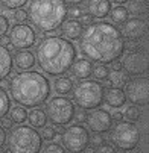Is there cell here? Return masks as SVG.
Instances as JSON below:
<instances>
[{"mask_svg":"<svg viewBox=\"0 0 149 153\" xmlns=\"http://www.w3.org/2000/svg\"><path fill=\"white\" fill-rule=\"evenodd\" d=\"M5 144H6V130L0 126V150H2Z\"/></svg>","mask_w":149,"mask_h":153,"instance_id":"60d3db41","label":"cell"},{"mask_svg":"<svg viewBox=\"0 0 149 153\" xmlns=\"http://www.w3.org/2000/svg\"><path fill=\"white\" fill-rule=\"evenodd\" d=\"M69 6L64 0H32L28 15L31 23L41 33L55 32L67 20Z\"/></svg>","mask_w":149,"mask_h":153,"instance_id":"277c9868","label":"cell"},{"mask_svg":"<svg viewBox=\"0 0 149 153\" xmlns=\"http://www.w3.org/2000/svg\"><path fill=\"white\" fill-rule=\"evenodd\" d=\"M125 96L126 100H130L136 106H145L149 97V82L145 76L134 77L128 80L125 85Z\"/></svg>","mask_w":149,"mask_h":153,"instance_id":"8fae6325","label":"cell"},{"mask_svg":"<svg viewBox=\"0 0 149 153\" xmlns=\"http://www.w3.org/2000/svg\"><path fill=\"white\" fill-rule=\"evenodd\" d=\"M0 44L2 46H5V47H8V46H11L9 44V38L5 35V36H0Z\"/></svg>","mask_w":149,"mask_h":153,"instance_id":"ee69618b","label":"cell"},{"mask_svg":"<svg viewBox=\"0 0 149 153\" xmlns=\"http://www.w3.org/2000/svg\"><path fill=\"white\" fill-rule=\"evenodd\" d=\"M79 20H81L79 23H81L82 26H84V25H85V26H88V25H91V23H93V21H91V20H93V18H91V15H90V14H87V12H82V15L79 17Z\"/></svg>","mask_w":149,"mask_h":153,"instance_id":"8d00e7d4","label":"cell"},{"mask_svg":"<svg viewBox=\"0 0 149 153\" xmlns=\"http://www.w3.org/2000/svg\"><path fill=\"white\" fill-rule=\"evenodd\" d=\"M29 2V0H0V5H2L3 8L6 9H20L23 8L26 3Z\"/></svg>","mask_w":149,"mask_h":153,"instance_id":"f546056e","label":"cell"},{"mask_svg":"<svg viewBox=\"0 0 149 153\" xmlns=\"http://www.w3.org/2000/svg\"><path fill=\"white\" fill-rule=\"evenodd\" d=\"M142 117V111H140V108L136 106V105H131V106H128L125 109V112H123V118L125 121H130V123H136L139 121Z\"/></svg>","mask_w":149,"mask_h":153,"instance_id":"83f0119b","label":"cell"},{"mask_svg":"<svg viewBox=\"0 0 149 153\" xmlns=\"http://www.w3.org/2000/svg\"><path fill=\"white\" fill-rule=\"evenodd\" d=\"M142 138V130L139 126L130 121L116 123L114 127L110 129V143L116 147V150L122 152H133Z\"/></svg>","mask_w":149,"mask_h":153,"instance_id":"52a82bcc","label":"cell"},{"mask_svg":"<svg viewBox=\"0 0 149 153\" xmlns=\"http://www.w3.org/2000/svg\"><path fill=\"white\" fill-rule=\"evenodd\" d=\"M126 11L128 14H131L134 17L143 18L148 12V0H130Z\"/></svg>","mask_w":149,"mask_h":153,"instance_id":"603a6c76","label":"cell"},{"mask_svg":"<svg viewBox=\"0 0 149 153\" xmlns=\"http://www.w3.org/2000/svg\"><path fill=\"white\" fill-rule=\"evenodd\" d=\"M67 15H70V17H72V20H78V18L82 15V9H81V8H78V6L69 8V14H67Z\"/></svg>","mask_w":149,"mask_h":153,"instance_id":"d590c367","label":"cell"},{"mask_svg":"<svg viewBox=\"0 0 149 153\" xmlns=\"http://www.w3.org/2000/svg\"><path fill=\"white\" fill-rule=\"evenodd\" d=\"M73 79L69 76H59L53 82V90L58 96H67L73 91Z\"/></svg>","mask_w":149,"mask_h":153,"instance_id":"44dd1931","label":"cell"},{"mask_svg":"<svg viewBox=\"0 0 149 153\" xmlns=\"http://www.w3.org/2000/svg\"><path fill=\"white\" fill-rule=\"evenodd\" d=\"M46 117L53 126H67L73 121L76 106L67 96H53L49 97L46 105Z\"/></svg>","mask_w":149,"mask_h":153,"instance_id":"ba28073f","label":"cell"},{"mask_svg":"<svg viewBox=\"0 0 149 153\" xmlns=\"http://www.w3.org/2000/svg\"><path fill=\"white\" fill-rule=\"evenodd\" d=\"M9 44L17 50H29L35 46L37 41V32L31 25L26 23H15L9 29Z\"/></svg>","mask_w":149,"mask_h":153,"instance_id":"30bf717a","label":"cell"},{"mask_svg":"<svg viewBox=\"0 0 149 153\" xmlns=\"http://www.w3.org/2000/svg\"><path fill=\"white\" fill-rule=\"evenodd\" d=\"M103 102L113 109H120L126 105V96L122 88H116V86H110L105 90L103 94Z\"/></svg>","mask_w":149,"mask_h":153,"instance_id":"2e32d148","label":"cell"},{"mask_svg":"<svg viewBox=\"0 0 149 153\" xmlns=\"http://www.w3.org/2000/svg\"><path fill=\"white\" fill-rule=\"evenodd\" d=\"M84 152H87V153H94V147H90V149L87 147V149H85Z\"/></svg>","mask_w":149,"mask_h":153,"instance_id":"bcb514c9","label":"cell"},{"mask_svg":"<svg viewBox=\"0 0 149 153\" xmlns=\"http://www.w3.org/2000/svg\"><path fill=\"white\" fill-rule=\"evenodd\" d=\"M88 132L91 130L93 134H105L113 127V117L106 109L97 108L93 109L90 114H87V120H85Z\"/></svg>","mask_w":149,"mask_h":153,"instance_id":"4fadbf2b","label":"cell"},{"mask_svg":"<svg viewBox=\"0 0 149 153\" xmlns=\"http://www.w3.org/2000/svg\"><path fill=\"white\" fill-rule=\"evenodd\" d=\"M110 17H111V23L114 25H119V23H125V21L128 20V17H130V14H128L126 8L125 6H116V8H111V12H110Z\"/></svg>","mask_w":149,"mask_h":153,"instance_id":"484cf974","label":"cell"},{"mask_svg":"<svg viewBox=\"0 0 149 153\" xmlns=\"http://www.w3.org/2000/svg\"><path fill=\"white\" fill-rule=\"evenodd\" d=\"M11 26H9V18L3 14H0V36H5L9 32Z\"/></svg>","mask_w":149,"mask_h":153,"instance_id":"836d02e7","label":"cell"},{"mask_svg":"<svg viewBox=\"0 0 149 153\" xmlns=\"http://www.w3.org/2000/svg\"><path fill=\"white\" fill-rule=\"evenodd\" d=\"M73 103L84 111H93L103 105L105 86L99 80L85 79L79 80L76 86H73Z\"/></svg>","mask_w":149,"mask_h":153,"instance_id":"8992f818","label":"cell"},{"mask_svg":"<svg viewBox=\"0 0 149 153\" xmlns=\"http://www.w3.org/2000/svg\"><path fill=\"white\" fill-rule=\"evenodd\" d=\"M40 135H41V138L44 140V141H52L58 135V130L55 129V126H44Z\"/></svg>","mask_w":149,"mask_h":153,"instance_id":"4dcf8cb0","label":"cell"},{"mask_svg":"<svg viewBox=\"0 0 149 153\" xmlns=\"http://www.w3.org/2000/svg\"><path fill=\"white\" fill-rule=\"evenodd\" d=\"M108 73H110V68L103 64H97L96 67H93V71H91L96 80H105L108 77Z\"/></svg>","mask_w":149,"mask_h":153,"instance_id":"f1b7e54d","label":"cell"},{"mask_svg":"<svg viewBox=\"0 0 149 153\" xmlns=\"http://www.w3.org/2000/svg\"><path fill=\"white\" fill-rule=\"evenodd\" d=\"M28 121L31 127H44L47 123L46 112L41 108H34L31 112H28Z\"/></svg>","mask_w":149,"mask_h":153,"instance_id":"7402d4cb","label":"cell"},{"mask_svg":"<svg viewBox=\"0 0 149 153\" xmlns=\"http://www.w3.org/2000/svg\"><path fill=\"white\" fill-rule=\"evenodd\" d=\"M9 109H11V97L6 93V90L0 86V120L3 117H6Z\"/></svg>","mask_w":149,"mask_h":153,"instance_id":"4316f807","label":"cell"},{"mask_svg":"<svg viewBox=\"0 0 149 153\" xmlns=\"http://www.w3.org/2000/svg\"><path fill=\"white\" fill-rule=\"evenodd\" d=\"M102 143H103L102 134H94V135L91 137V146H93V147H97V146H100Z\"/></svg>","mask_w":149,"mask_h":153,"instance_id":"f35d334b","label":"cell"},{"mask_svg":"<svg viewBox=\"0 0 149 153\" xmlns=\"http://www.w3.org/2000/svg\"><path fill=\"white\" fill-rule=\"evenodd\" d=\"M72 74L73 77L79 79V80H85L91 76V71H93V62L85 59V58H79L73 62L72 65Z\"/></svg>","mask_w":149,"mask_h":153,"instance_id":"ac0fdd59","label":"cell"},{"mask_svg":"<svg viewBox=\"0 0 149 153\" xmlns=\"http://www.w3.org/2000/svg\"><path fill=\"white\" fill-rule=\"evenodd\" d=\"M15 67L20 71H26V70H32L35 65V55L31 50H20L17 52L15 56H12Z\"/></svg>","mask_w":149,"mask_h":153,"instance_id":"ffe728a7","label":"cell"},{"mask_svg":"<svg viewBox=\"0 0 149 153\" xmlns=\"http://www.w3.org/2000/svg\"><path fill=\"white\" fill-rule=\"evenodd\" d=\"M14 70L12 53L8 47L0 44V82H3L8 76H11Z\"/></svg>","mask_w":149,"mask_h":153,"instance_id":"e0dca14e","label":"cell"},{"mask_svg":"<svg viewBox=\"0 0 149 153\" xmlns=\"http://www.w3.org/2000/svg\"><path fill=\"white\" fill-rule=\"evenodd\" d=\"M43 153H67L66 150H64V147L58 143H49L44 149H41Z\"/></svg>","mask_w":149,"mask_h":153,"instance_id":"d6a6232c","label":"cell"},{"mask_svg":"<svg viewBox=\"0 0 149 153\" xmlns=\"http://www.w3.org/2000/svg\"><path fill=\"white\" fill-rule=\"evenodd\" d=\"M12 20L15 23H25V21L29 20V15H28V11L20 8V9H14L12 11Z\"/></svg>","mask_w":149,"mask_h":153,"instance_id":"1f68e13d","label":"cell"},{"mask_svg":"<svg viewBox=\"0 0 149 153\" xmlns=\"http://www.w3.org/2000/svg\"><path fill=\"white\" fill-rule=\"evenodd\" d=\"M76 55L78 50L72 41L58 35H50L41 38L37 46L35 62L43 73L52 77H59L72 68Z\"/></svg>","mask_w":149,"mask_h":153,"instance_id":"7a4b0ae2","label":"cell"},{"mask_svg":"<svg viewBox=\"0 0 149 153\" xmlns=\"http://www.w3.org/2000/svg\"><path fill=\"white\" fill-rule=\"evenodd\" d=\"M9 153H41L43 138L35 127L18 124L6 137Z\"/></svg>","mask_w":149,"mask_h":153,"instance_id":"5b68a950","label":"cell"},{"mask_svg":"<svg viewBox=\"0 0 149 153\" xmlns=\"http://www.w3.org/2000/svg\"><path fill=\"white\" fill-rule=\"evenodd\" d=\"M11 99L23 108H40L52 93V85L46 74L37 70L15 73L8 82Z\"/></svg>","mask_w":149,"mask_h":153,"instance_id":"3957f363","label":"cell"},{"mask_svg":"<svg viewBox=\"0 0 149 153\" xmlns=\"http://www.w3.org/2000/svg\"><path fill=\"white\" fill-rule=\"evenodd\" d=\"M0 153H9L8 150H0Z\"/></svg>","mask_w":149,"mask_h":153,"instance_id":"7dc6e473","label":"cell"},{"mask_svg":"<svg viewBox=\"0 0 149 153\" xmlns=\"http://www.w3.org/2000/svg\"><path fill=\"white\" fill-rule=\"evenodd\" d=\"M146 32H148L146 20L139 18V17L128 18L125 23H122V27H120V33H122L123 39L131 41V42L143 39L146 36Z\"/></svg>","mask_w":149,"mask_h":153,"instance_id":"5bb4252c","label":"cell"},{"mask_svg":"<svg viewBox=\"0 0 149 153\" xmlns=\"http://www.w3.org/2000/svg\"><path fill=\"white\" fill-rule=\"evenodd\" d=\"M61 33H62V38H66L69 41H76L79 39L82 30H84V26L79 23L78 20H66L64 23L61 25Z\"/></svg>","mask_w":149,"mask_h":153,"instance_id":"d6986e66","label":"cell"},{"mask_svg":"<svg viewBox=\"0 0 149 153\" xmlns=\"http://www.w3.org/2000/svg\"><path fill=\"white\" fill-rule=\"evenodd\" d=\"M87 14L91 15V18L105 20L111 12V2L110 0H87L85 2Z\"/></svg>","mask_w":149,"mask_h":153,"instance_id":"9a60e30c","label":"cell"},{"mask_svg":"<svg viewBox=\"0 0 149 153\" xmlns=\"http://www.w3.org/2000/svg\"><path fill=\"white\" fill-rule=\"evenodd\" d=\"M94 153H117V150L110 143H102L100 146L94 147Z\"/></svg>","mask_w":149,"mask_h":153,"instance_id":"e575fe53","label":"cell"},{"mask_svg":"<svg viewBox=\"0 0 149 153\" xmlns=\"http://www.w3.org/2000/svg\"><path fill=\"white\" fill-rule=\"evenodd\" d=\"M110 2H111V3H116L117 6H120V5L123 6V3H128L130 0H110Z\"/></svg>","mask_w":149,"mask_h":153,"instance_id":"f6af8a7d","label":"cell"},{"mask_svg":"<svg viewBox=\"0 0 149 153\" xmlns=\"http://www.w3.org/2000/svg\"><path fill=\"white\" fill-rule=\"evenodd\" d=\"M64 2L67 3V6L70 5V6L73 8V6H79V5H81V3L84 2V0H64Z\"/></svg>","mask_w":149,"mask_h":153,"instance_id":"7bdbcfd3","label":"cell"},{"mask_svg":"<svg viewBox=\"0 0 149 153\" xmlns=\"http://www.w3.org/2000/svg\"><path fill=\"white\" fill-rule=\"evenodd\" d=\"M12 124H14V123H12L9 118H6V117H3L2 120H0V126H2L5 130H6V129H12Z\"/></svg>","mask_w":149,"mask_h":153,"instance_id":"ab89813d","label":"cell"},{"mask_svg":"<svg viewBox=\"0 0 149 153\" xmlns=\"http://www.w3.org/2000/svg\"><path fill=\"white\" fill-rule=\"evenodd\" d=\"M111 117H113V121H116V123L123 121V112H120V111H116Z\"/></svg>","mask_w":149,"mask_h":153,"instance_id":"b9f144b4","label":"cell"},{"mask_svg":"<svg viewBox=\"0 0 149 153\" xmlns=\"http://www.w3.org/2000/svg\"><path fill=\"white\" fill-rule=\"evenodd\" d=\"M9 120L15 124H23L26 120H28V111H26V108L23 106H14L9 109Z\"/></svg>","mask_w":149,"mask_h":153,"instance_id":"d4e9b609","label":"cell"},{"mask_svg":"<svg viewBox=\"0 0 149 153\" xmlns=\"http://www.w3.org/2000/svg\"><path fill=\"white\" fill-rule=\"evenodd\" d=\"M106 79H108L110 85L111 86H116V88H122V86H125L126 82L130 80V79H128V74L123 70H120V68L111 70L108 73V77H106Z\"/></svg>","mask_w":149,"mask_h":153,"instance_id":"cb8c5ba5","label":"cell"},{"mask_svg":"<svg viewBox=\"0 0 149 153\" xmlns=\"http://www.w3.org/2000/svg\"><path fill=\"white\" fill-rule=\"evenodd\" d=\"M75 118L78 120V123H85V120H87V111H84V109H79L78 112H75Z\"/></svg>","mask_w":149,"mask_h":153,"instance_id":"74e56055","label":"cell"},{"mask_svg":"<svg viewBox=\"0 0 149 153\" xmlns=\"http://www.w3.org/2000/svg\"><path fill=\"white\" fill-rule=\"evenodd\" d=\"M79 50L85 59L97 64H116L125 53L120 29L106 20L93 21L79 36Z\"/></svg>","mask_w":149,"mask_h":153,"instance_id":"6da1fadb","label":"cell"},{"mask_svg":"<svg viewBox=\"0 0 149 153\" xmlns=\"http://www.w3.org/2000/svg\"><path fill=\"white\" fill-rule=\"evenodd\" d=\"M90 144V132L81 123H75L62 130L61 146L69 153H82Z\"/></svg>","mask_w":149,"mask_h":153,"instance_id":"9c48e42d","label":"cell"},{"mask_svg":"<svg viewBox=\"0 0 149 153\" xmlns=\"http://www.w3.org/2000/svg\"><path fill=\"white\" fill-rule=\"evenodd\" d=\"M122 70L128 76H143L148 71V56L143 50H130L122 58Z\"/></svg>","mask_w":149,"mask_h":153,"instance_id":"7c38bea8","label":"cell"}]
</instances>
